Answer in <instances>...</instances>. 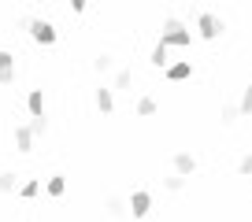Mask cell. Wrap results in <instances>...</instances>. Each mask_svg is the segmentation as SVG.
<instances>
[{"label":"cell","mask_w":252,"mask_h":222,"mask_svg":"<svg viewBox=\"0 0 252 222\" xmlns=\"http://www.w3.org/2000/svg\"><path fill=\"white\" fill-rule=\"evenodd\" d=\"M159 41H163V45H174V48H186V45H193V33L182 26V19L171 15L163 23V37H159Z\"/></svg>","instance_id":"cell-1"},{"label":"cell","mask_w":252,"mask_h":222,"mask_svg":"<svg viewBox=\"0 0 252 222\" xmlns=\"http://www.w3.org/2000/svg\"><path fill=\"white\" fill-rule=\"evenodd\" d=\"M23 26L30 30V37L37 41V45H56V37H60V33H56V26L45 23V19H23Z\"/></svg>","instance_id":"cell-2"},{"label":"cell","mask_w":252,"mask_h":222,"mask_svg":"<svg viewBox=\"0 0 252 222\" xmlns=\"http://www.w3.org/2000/svg\"><path fill=\"white\" fill-rule=\"evenodd\" d=\"M222 30H226V26H222V19L208 15V11H204V15H197V33H200L204 41H215V37H219Z\"/></svg>","instance_id":"cell-3"},{"label":"cell","mask_w":252,"mask_h":222,"mask_svg":"<svg viewBox=\"0 0 252 222\" xmlns=\"http://www.w3.org/2000/svg\"><path fill=\"white\" fill-rule=\"evenodd\" d=\"M8 82H15V56L0 48V85H8Z\"/></svg>","instance_id":"cell-4"},{"label":"cell","mask_w":252,"mask_h":222,"mask_svg":"<svg viewBox=\"0 0 252 222\" xmlns=\"http://www.w3.org/2000/svg\"><path fill=\"white\" fill-rule=\"evenodd\" d=\"M149 207H152V196H149V193L137 189L134 196H130V211H134V219H145V215H149Z\"/></svg>","instance_id":"cell-5"},{"label":"cell","mask_w":252,"mask_h":222,"mask_svg":"<svg viewBox=\"0 0 252 222\" xmlns=\"http://www.w3.org/2000/svg\"><path fill=\"white\" fill-rule=\"evenodd\" d=\"M15 148L19 152H33V130L30 126H19L15 130Z\"/></svg>","instance_id":"cell-6"},{"label":"cell","mask_w":252,"mask_h":222,"mask_svg":"<svg viewBox=\"0 0 252 222\" xmlns=\"http://www.w3.org/2000/svg\"><path fill=\"white\" fill-rule=\"evenodd\" d=\"M174 170H178V174H193V170H197V159L189 156V152H178V156H174Z\"/></svg>","instance_id":"cell-7"},{"label":"cell","mask_w":252,"mask_h":222,"mask_svg":"<svg viewBox=\"0 0 252 222\" xmlns=\"http://www.w3.org/2000/svg\"><path fill=\"white\" fill-rule=\"evenodd\" d=\"M189 74H193L189 63H171V67H167V82H186Z\"/></svg>","instance_id":"cell-8"},{"label":"cell","mask_w":252,"mask_h":222,"mask_svg":"<svg viewBox=\"0 0 252 222\" xmlns=\"http://www.w3.org/2000/svg\"><path fill=\"white\" fill-rule=\"evenodd\" d=\"M26 108H30V115H45V93L33 89V93L26 96Z\"/></svg>","instance_id":"cell-9"},{"label":"cell","mask_w":252,"mask_h":222,"mask_svg":"<svg viewBox=\"0 0 252 222\" xmlns=\"http://www.w3.org/2000/svg\"><path fill=\"white\" fill-rule=\"evenodd\" d=\"M96 108H100L104 115H111V111H115V100H111V89H96Z\"/></svg>","instance_id":"cell-10"},{"label":"cell","mask_w":252,"mask_h":222,"mask_svg":"<svg viewBox=\"0 0 252 222\" xmlns=\"http://www.w3.org/2000/svg\"><path fill=\"white\" fill-rule=\"evenodd\" d=\"M45 189H48V196H63V189H67V178H63V174H52Z\"/></svg>","instance_id":"cell-11"},{"label":"cell","mask_w":252,"mask_h":222,"mask_svg":"<svg viewBox=\"0 0 252 222\" xmlns=\"http://www.w3.org/2000/svg\"><path fill=\"white\" fill-rule=\"evenodd\" d=\"M134 85V71H130V67H123V71L115 74V89H130Z\"/></svg>","instance_id":"cell-12"},{"label":"cell","mask_w":252,"mask_h":222,"mask_svg":"<svg viewBox=\"0 0 252 222\" xmlns=\"http://www.w3.org/2000/svg\"><path fill=\"white\" fill-rule=\"evenodd\" d=\"M104 207H108V215H111V219H123V215H126V204H123L119 196H111V200H108Z\"/></svg>","instance_id":"cell-13"},{"label":"cell","mask_w":252,"mask_h":222,"mask_svg":"<svg viewBox=\"0 0 252 222\" xmlns=\"http://www.w3.org/2000/svg\"><path fill=\"white\" fill-rule=\"evenodd\" d=\"M167 48H171V45H163V41L152 48V67H163V63H167Z\"/></svg>","instance_id":"cell-14"},{"label":"cell","mask_w":252,"mask_h":222,"mask_svg":"<svg viewBox=\"0 0 252 222\" xmlns=\"http://www.w3.org/2000/svg\"><path fill=\"white\" fill-rule=\"evenodd\" d=\"M182 185H186V174H174V178H163V189H167V193H182Z\"/></svg>","instance_id":"cell-15"},{"label":"cell","mask_w":252,"mask_h":222,"mask_svg":"<svg viewBox=\"0 0 252 222\" xmlns=\"http://www.w3.org/2000/svg\"><path fill=\"white\" fill-rule=\"evenodd\" d=\"M237 115H241V108L226 104V108H222V126H234V122H237Z\"/></svg>","instance_id":"cell-16"},{"label":"cell","mask_w":252,"mask_h":222,"mask_svg":"<svg viewBox=\"0 0 252 222\" xmlns=\"http://www.w3.org/2000/svg\"><path fill=\"white\" fill-rule=\"evenodd\" d=\"M137 115H156V100H152V96H141V100H137Z\"/></svg>","instance_id":"cell-17"},{"label":"cell","mask_w":252,"mask_h":222,"mask_svg":"<svg viewBox=\"0 0 252 222\" xmlns=\"http://www.w3.org/2000/svg\"><path fill=\"white\" fill-rule=\"evenodd\" d=\"M111 63H115V59H111L108 52H100V56H96V59H93V67H96V71H100V74H104V71H111Z\"/></svg>","instance_id":"cell-18"},{"label":"cell","mask_w":252,"mask_h":222,"mask_svg":"<svg viewBox=\"0 0 252 222\" xmlns=\"http://www.w3.org/2000/svg\"><path fill=\"white\" fill-rule=\"evenodd\" d=\"M37 193H41V185H37V182H26L23 189H19V196H23V200H33Z\"/></svg>","instance_id":"cell-19"},{"label":"cell","mask_w":252,"mask_h":222,"mask_svg":"<svg viewBox=\"0 0 252 222\" xmlns=\"http://www.w3.org/2000/svg\"><path fill=\"white\" fill-rule=\"evenodd\" d=\"M237 108H241V115H252V85H245V96H241Z\"/></svg>","instance_id":"cell-20"},{"label":"cell","mask_w":252,"mask_h":222,"mask_svg":"<svg viewBox=\"0 0 252 222\" xmlns=\"http://www.w3.org/2000/svg\"><path fill=\"white\" fill-rule=\"evenodd\" d=\"M11 189H15V174L4 170V174H0V193H11Z\"/></svg>","instance_id":"cell-21"},{"label":"cell","mask_w":252,"mask_h":222,"mask_svg":"<svg viewBox=\"0 0 252 222\" xmlns=\"http://www.w3.org/2000/svg\"><path fill=\"white\" fill-rule=\"evenodd\" d=\"M30 130H33V137H41L48 130V122H45V115H33V122H30Z\"/></svg>","instance_id":"cell-22"},{"label":"cell","mask_w":252,"mask_h":222,"mask_svg":"<svg viewBox=\"0 0 252 222\" xmlns=\"http://www.w3.org/2000/svg\"><path fill=\"white\" fill-rule=\"evenodd\" d=\"M237 170H241V174H252V156H245L241 163H237Z\"/></svg>","instance_id":"cell-23"},{"label":"cell","mask_w":252,"mask_h":222,"mask_svg":"<svg viewBox=\"0 0 252 222\" xmlns=\"http://www.w3.org/2000/svg\"><path fill=\"white\" fill-rule=\"evenodd\" d=\"M71 11L78 15V11H86V0H71Z\"/></svg>","instance_id":"cell-24"}]
</instances>
